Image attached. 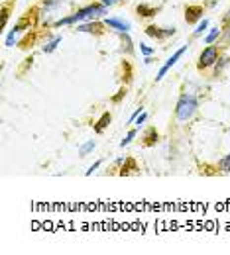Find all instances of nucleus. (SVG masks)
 <instances>
[{
	"instance_id": "f257e3e1",
	"label": "nucleus",
	"mask_w": 230,
	"mask_h": 255,
	"mask_svg": "<svg viewBox=\"0 0 230 255\" xmlns=\"http://www.w3.org/2000/svg\"><path fill=\"white\" fill-rule=\"evenodd\" d=\"M108 6H104L102 2H93L87 6L77 8L73 14L69 16H61L59 20L53 22V28H65V26H77L81 22H93V20H100L108 14Z\"/></svg>"
},
{
	"instance_id": "f03ea898",
	"label": "nucleus",
	"mask_w": 230,
	"mask_h": 255,
	"mask_svg": "<svg viewBox=\"0 0 230 255\" xmlns=\"http://www.w3.org/2000/svg\"><path fill=\"white\" fill-rule=\"evenodd\" d=\"M199 106H201V102L193 93H181V96L177 98V104H175V120L179 124L191 122L197 116Z\"/></svg>"
},
{
	"instance_id": "7ed1b4c3",
	"label": "nucleus",
	"mask_w": 230,
	"mask_h": 255,
	"mask_svg": "<svg viewBox=\"0 0 230 255\" xmlns=\"http://www.w3.org/2000/svg\"><path fill=\"white\" fill-rule=\"evenodd\" d=\"M219 57H221L219 45H207V47H203V51L199 53L197 69H199V71H209V69H213V67L217 65Z\"/></svg>"
},
{
	"instance_id": "20e7f679",
	"label": "nucleus",
	"mask_w": 230,
	"mask_h": 255,
	"mask_svg": "<svg viewBox=\"0 0 230 255\" xmlns=\"http://www.w3.org/2000/svg\"><path fill=\"white\" fill-rule=\"evenodd\" d=\"M146 35L148 37H152V39H156V41H167V39H171L175 33H177V28L175 26H156V24H150V26H146Z\"/></svg>"
},
{
	"instance_id": "39448f33",
	"label": "nucleus",
	"mask_w": 230,
	"mask_h": 255,
	"mask_svg": "<svg viewBox=\"0 0 230 255\" xmlns=\"http://www.w3.org/2000/svg\"><path fill=\"white\" fill-rule=\"evenodd\" d=\"M30 18H22L8 33H6V37H4V45L6 47H14V45H18V41H20V37L26 33V30H30Z\"/></svg>"
},
{
	"instance_id": "423d86ee",
	"label": "nucleus",
	"mask_w": 230,
	"mask_h": 255,
	"mask_svg": "<svg viewBox=\"0 0 230 255\" xmlns=\"http://www.w3.org/2000/svg\"><path fill=\"white\" fill-rule=\"evenodd\" d=\"M106 30H108V28H106V24H104L102 20L81 22V24H77V26H75V32H77V33H89V35H95V37L102 35Z\"/></svg>"
},
{
	"instance_id": "0eeeda50",
	"label": "nucleus",
	"mask_w": 230,
	"mask_h": 255,
	"mask_svg": "<svg viewBox=\"0 0 230 255\" xmlns=\"http://www.w3.org/2000/svg\"><path fill=\"white\" fill-rule=\"evenodd\" d=\"M187 49H189V45H181V47H179V49H177V51H175V53H173V55H171V57L162 65V69H160V71H158V75H156V83H160V81H162V79H164V77H165V75H167V73L177 65V61L187 53Z\"/></svg>"
},
{
	"instance_id": "6e6552de",
	"label": "nucleus",
	"mask_w": 230,
	"mask_h": 255,
	"mask_svg": "<svg viewBox=\"0 0 230 255\" xmlns=\"http://www.w3.org/2000/svg\"><path fill=\"white\" fill-rule=\"evenodd\" d=\"M102 22H104L106 28L112 30L114 33H122V32H128V33H130V30H132V22L126 20V18H120V16H106Z\"/></svg>"
},
{
	"instance_id": "1a4fd4ad",
	"label": "nucleus",
	"mask_w": 230,
	"mask_h": 255,
	"mask_svg": "<svg viewBox=\"0 0 230 255\" xmlns=\"http://www.w3.org/2000/svg\"><path fill=\"white\" fill-rule=\"evenodd\" d=\"M59 8H61V0H39V16H41L45 26H51V22L47 18L53 12H57Z\"/></svg>"
},
{
	"instance_id": "9d476101",
	"label": "nucleus",
	"mask_w": 230,
	"mask_h": 255,
	"mask_svg": "<svg viewBox=\"0 0 230 255\" xmlns=\"http://www.w3.org/2000/svg\"><path fill=\"white\" fill-rule=\"evenodd\" d=\"M203 14H205V8L201 4H189L185 8V22L187 24H199L203 20Z\"/></svg>"
},
{
	"instance_id": "9b49d317",
	"label": "nucleus",
	"mask_w": 230,
	"mask_h": 255,
	"mask_svg": "<svg viewBox=\"0 0 230 255\" xmlns=\"http://www.w3.org/2000/svg\"><path fill=\"white\" fill-rule=\"evenodd\" d=\"M118 35V39H120V51L124 53V55H134V41H132V37H130V33L128 32H122V33H116Z\"/></svg>"
},
{
	"instance_id": "f8f14e48",
	"label": "nucleus",
	"mask_w": 230,
	"mask_h": 255,
	"mask_svg": "<svg viewBox=\"0 0 230 255\" xmlns=\"http://www.w3.org/2000/svg\"><path fill=\"white\" fill-rule=\"evenodd\" d=\"M221 37H223V26H211L209 32L205 33V43L207 45H217Z\"/></svg>"
},
{
	"instance_id": "ddd939ff",
	"label": "nucleus",
	"mask_w": 230,
	"mask_h": 255,
	"mask_svg": "<svg viewBox=\"0 0 230 255\" xmlns=\"http://www.w3.org/2000/svg\"><path fill=\"white\" fill-rule=\"evenodd\" d=\"M110 122H112V114L110 112H104L95 124H93V131L97 133V135H100V133H104L106 131V128L110 126Z\"/></svg>"
},
{
	"instance_id": "4468645a",
	"label": "nucleus",
	"mask_w": 230,
	"mask_h": 255,
	"mask_svg": "<svg viewBox=\"0 0 230 255\" xmlns=\"http://www.w3.org/2000/svg\"><path fill=\"white\" fill-rule=\"evenodd\" d=\"M61 41H63V37H61V35H49V39H47V41H43V45H41V53H45V55L53 53V51L61 45Z\"/></svg>"
},
{
	"instance_id": "2eb2a0df",
	"label": "nucleus",
	"mask_w": 230,
	"mask_h": 255,
	"mask_svg": "<svg viewBox=\"0 0 230 255\" xmlns=\"http://www.w3.org/2000/svg\"><path fill=\"white\" fill-rule=\"evenodd\" d=\"M209 28H211V20H209V18H203L199 24H195V30H193L191 37H193V39H199V37H203V35L209 32Z\"/></svg>"
},
{
	"instance_id": "dca6fc26",
	"label": "nucleus",
	"mask_w": 230,
	"mask_h": 255,
	"mask_svg": "<svg viewBox=\"0 0 230 255\" xmlns=\"http://www.w3.org/2000/svg\"><path fill=\"white\" fill-rule=\"evenodd\" d=\"M156 12H158L156 6H150V4H144V2L136 6V14H138L140 18H154Z\"/></svg>"
},
{
	"instance_id": "f3484780",
	"label": "nucleus",
	"mask_w": 230,
	"mask_h": 255,
	"mask_svg": "<svg viewBox=\"0 0 230 255\" xmlns=\"http://www.w3.org/2000/svg\"><path fill=\"white\" fill-rule=\"evenodd\" d=\"M229 67H230V55H229V57H219L217 65L213 67V77H219V75H223V73H225Z\"/></svg>"
},
{
	"instance_id": "a211bd4d",
	"label": "nucleus",
	"mask_w": 230,
	"mask_h": 255,
	"mask_svg": "<svg viewBox=\"0 0 230 255\" xmlns=\"http://www.w3.org/2000/svg\"><path fill=\"white\" fill-rule=\"evenodd\" d=\"M158 139H160L158 129H156V128H148V129H146V133H144V145H146V147L156 145V143H158Z\"/></svg>"
},
{
	"instance_id": "6ab92c4d",
	"label": "nucleus",
	"mask_w": 230,
	"mask_h": 255,
	"mask_svg": "<svg viewBox=\"0 0 230 255\" xmlns=\"http://www.w3.org/2000/svg\"><path fill=\"white\" fill-rule=\"evenodd\" d=\"M95 147H97V141H95V139H87L85 143H81V145H79V157H87V155H91V153L95 151Z\"/></svg>"
},
{
	"instance_id": "aec40b11",
	"label": "nucleus",
	"mask_w": 230,
	"mask_h": 255,
	"mask_svg": "<svg viewBox=\"0 0 230 255\" xmlns=\"http://www.w3.org/2000/svg\"><path fill=\"white\" fill-rule=\"evenodd\" d=\"M217 169H219V173H221V175H229L230 173V151L227 153V155H223V157L219 159Z\"/></svg>"
},
{
	"instance_id": "412c9836",
	"label": "nucleus",
	"mask_w": 230,
	"mask_h": 255,
	"mask_svg": "<svg viewBox=\"0 0 230 255\" xmlns=\"http://www.w3.org/2000/svg\"><path fill=\"white\" fill-rule=\"evenodd\" d=\"M136 135H138V128H132V129H130V131L120 139V147H128V145L136 139Z\"/></svg>"
},
{
	"instance_id": "4be33fe9",
	"label": "nucleus",
	"mask_w": 230,
	"mask_h": 255,
	"mask_svg": "<svg viewBox=\"0 0 230 255\" xmlns=\"http://www.w3.org/2000/svg\"><path fill=\"white\" fill-rule=\"evenodd\" d=\"M130 171H136V163H134V159H130V157H126V161L122 163V169H120V175H128Z\"/></svg>"
},
{
	"instance_id": "5701e85b",
	"label": "nucleus",
	"mask_w": 230,
	"mask_h": 255,
	"mask_svg": "<svg viewBox=\"0 0 230 255\" xmlns=\"http://www.w3.org/2000/svg\"><path fill=\"white\" fill-rule=\"evenodd\" d=\"M102 163H104V159H99V161H95V163H93V165H91V167L85 171V177H91L93 173H97V171L100 169V165H102Z\"/></svg>"
},
{
	"instance_id": "b1692460",
	"label": "nucleus",
	"mask_w": 230,
	"mask_h": 255,
	"mask_svg": "<svg viewBox=\"0 0 230 255\" xmlns=\"http://www.w3.org/2000/svg\"><path fill=\"white\" fill-rule=\"evenodd\" d=\"M140 51H142L144 57H148V55H154V53H156V47H152V45H148V43H140Z\"/></svg>"
},
{
	"instance_id": "393cba45",
	"label": "nucleus",
	"mask_w": 230,
	"mask_h": 255,
	"mask_svg": "<svg viewBox=\"0 0 230 255\" xmlns=\"http://www.w3.org/2000/svg\"><path fill=\"white\" fill-rule=\"evenodd\" d=\"M146 120H148V112H142V114H140V116H138V118H136V122H134V126L138 128V129H140V128L144 126V124H146Z\"/></svg>"
},
{
	"instance_id": "a878e982",
	"label": "nucleus",
	"mask_w": 230,
	"mask_h": 255,
	"mask_svg": "<svg viewBox=\"0 0 230 255\" xmlns=\"http://www.w3.org/2000/svg\"><path fill=\"white\" fill-rule=\"evenodd\" d=\"M142 112H144V108H142V106H138V108H136V110L130 114V118H128V124H134V122H136V118H138Z\"/></svg>"
},
{
	"instance_id": "bb28decb",
	"label": "nucleus",
	"mask_w": 230,
	"mask_h": 255,
	"mask_svg": "<svg viewBox=\"0 0 230 255\" xmlns=\"http://www.w3.org/2000/svg\"><path fill=\"white\" fill-rule=\"evenodd\" d=\"M124 95H126V91H124V89H120V91H118V95H116V96H112V102H114V104H118V102L124 98Z\"/></svg>"
},
{
	"instance_id": "cd10ccee",
	"label": "nucleus",
	"mask_w": 230,
	"mask_h": 255,
	"mask_svg": "<svg viewBox=\"0 0 230 255\" xmlns=\"http://www.w3.org/2000/svg\"><path fill=\"white\" fill-rule=\"evenodd\" d=\"M104 6H108V8H112V6H116V4H120L122 0H100Z\"/></svg>"
},
{
	"instance_id": "c85d7f7f",
	"label": "nucleus",
	"mask_w": 230,
	"mask_h": 255,
	"mask_svg": "<svg viewBox=\"0 0 230 255\" xmlns=\"http://www.w3.org/2000/svg\"><path fill=\"white\" fill-rule=\"evenodd\" d=\"M223 24H230V8L227 10V14H225V18H223Z\"/></svg>"
},
{
	"instance_id": "c756f323",
	"label": "nucleus",
	"mask_w": 230,
	"mask_h": 255,
	"mask_svg": "<svg viewBox=\"0 0 230 255\" xmlns=\"http://www.w3.org/2000/svg\"><path fill=\"white\" fill-rule=\"evenodd\" d=\"M152 61H154V57H152V55L144 57V65H152Z\"/></svg>"
}]
</instances>
